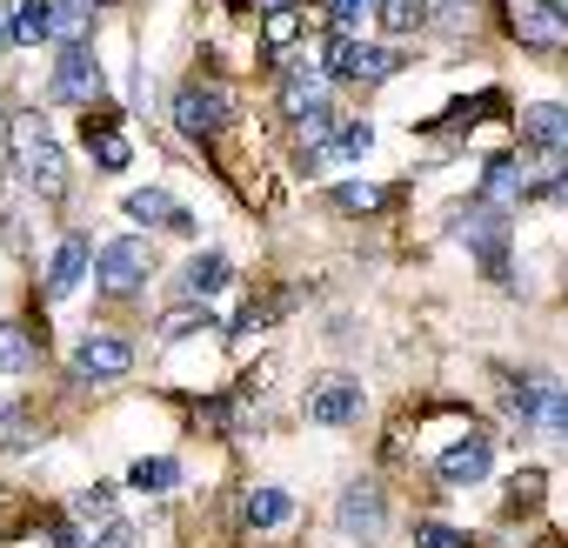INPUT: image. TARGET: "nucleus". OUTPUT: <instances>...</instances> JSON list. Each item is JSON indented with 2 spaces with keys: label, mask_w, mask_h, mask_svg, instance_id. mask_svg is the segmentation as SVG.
Returning <instances> with one entry per match:
<instances>
[{
  "label": "nucleus",
  "mask_w": 568,
  "mask_h": 548,
  "mask_svg": "<svg viewBox=\"0 0 568 548\" xmlns=\"http://www.w3.org/2000/svg\"><path fill=\"white\" fill-rule=\"evenodd\" d=\"M8 148H14L21 181H28L41 201H61V194H68V154H61V141H48V121H41V114H14V121H8Z\"/></svg>",
  "instance_id": "f257e3e1"
},
{
  "label": "nucleus",
  "mask_w": 568,
  "mask_h": 548,
  "mask_svg": "<svg viewBox=\"0 0 568 548\" xmlns=\"http://www.w3.org/2000/svg\"><path fill=\"white\" fill-rule=\"evenodd\" d=\"M501 21L521 48L535 54H568V14L555 8V0H501Z\"/></svg>",
  "instance_id": "f03ea898"
},
{
  "label": "nucleus",
  "mask_w": 568,
  "mask_h": 548,
  "mask_svg": "<svg viewBox=\"0 0 568 548\" xmlns=\"http://www.w3.org/2000/svg\"><path fill=\"white\" fill-rule=\"evenodd\" d=\"M148 274H154V247H148L141 234H121V241H108V247L94 254V282H101L108 295L148 288Z\"/></svg>",
  "instance_id": "7ed1b4c3"
},
{
  "label": "nucleus",
  "mask_w": 568,
  "mask_h": 548,
  "mask_svg": "<svg viewBox=\"0 0 568 548\" xmlns=\"http://www.w3.org/2000/svg\"><path fill=\"white\" fill-rule=\"evenodd\" d=\"M101 54L88 48V41H74V48H61V68H54V81H48V101H61V108H88V101H101Z\"/></svg>",
  "instance_id": "20e7f679"
},
{
  "label": "nucleus",
  "mask_w": 568,
  "mask_h": 548,
  "mask_svg": "<svg viewBox=\"0 0 568 548\" xmlns=\"http://www.w3.org/2000/svg\"><path fill=\"white\" fill-rule=\"evenodd\" d=\"M174 128L187 141H214L221 128H234V101L221 88H181L174 94Z\"/></svg>",
  "instance_id": "39448f33"
},
{
  "label": "nucleus",
  "mask_w": 568,
  "mask_h": 548,
  "mask_svg": "<svg viewBox=\"0 0 568 548\" xmlns=\"http://www.w3.org/2000/svg\"><path fill=\"white\" fill-rule=\"evenodd\" d=\"M362 408H368V395H362L355 375H315V382H308V422L348 428V422H362Z\"/></svg>",
  "instance_id": "423d86ee"
},
{
  "label": "nucleus",
  "mask_w": 568,
  "mask_h": 548,
  "mask_svg": "<svg viewBox=\"0 0 568 548\" xmlns=\"http://www.w3.org/2000/svg\"><path fill=\"white\" fill-rule=\"evenodd\" d=\"M402 74V54L395 48H375V41H328V81H388Z\"/></svg>",
  "instance_id": "0eeeda50"
},
{
  "label": "nucleus",
  "mask_w": 568,
  "mask_h": 548,
  "mask_svg": "<svg viewBox=\"0 0 568 548\" xmlns=\"http://www.w3.org/2000/svg\"><path fill=\"white\" fill-rule=\"evenodd\" d=\"M455 234H462V247H475L488 267H501V247H508V214H501L495 201H468V207H455Z\"/></svg>",
  "instance_id": "6e6552de"
},
{
  "label": "nucleus",
  "mask_w": 568,
  "mask_h": 548,
  "mask_svg": "<svg viewBox=\"0 0 568 548\" xmlns=\"http://www.w3.org/2000/svg\"><path fill=\"white\" fill-rule=\"evenodd\" d=\"M134 368V348L121 342V335H81L74 342V375H88V382H121Z\"/></svg>",
  "instance_id": "1a4fd4ad"
},
{
  "label": "nucleus",
  "mask_w": 568,
  "mask_h": 548,
  "mask_svg": "<svg viewBox=\"0 0 568 548\" xmlns=\"http://www.w3.org/2000/svg\"><path fill=\"white\" fill-rule=\"evenodd\" d=\"M335 521H342V535H362V541H375V535H382V521H388L382 481H348V488H342V508H335Z\"/></svg>",
  "instance_id": "9d476101"
},
{
  "label": "nucleus",
  "mask_w": 568,
  "mask_h": 548,
  "mask_svg": "<svg viewBox=\"0 0 568 548\" xmlns=\"http://www.w3.org/2000/svg\"><path fill=\"white\" fill-rule=\"evenodd\" d=\"M442 481H455V488H468V481H481L488 468H495V442L488 435H462V442H448L442 448Z\"/></svg>",
  "instance_id": "9b49d317"
},
{
  "label": "nucleus",
  "mask_w": 568,
  "mask_h": 548,
  "mask_svg": "<svg viewBox=\"0 0 568 548\" xmlns=\"http://www.w3.org/2000/svg\"><path fill=\"white\" fill-rule=\"evenodd\" d=\"M515 128H521L528 148H541V154H568V108H561V101H528Z\"/></svg>",
  "instance_id": "f8f14e48"
},
{
  "label": "nucleus",
  "mask_w": 568,
  "mask_h": 548,
  "mask_svg": "<svg viewBox=\"0 0 568 548\" xmlns=\"http://www.w3.org/2000/svg\"><path fill=\"white\" fill-rule=\"evenodd\" d=\"M88 267H94V241H88V234H68V241L54 247V261H48V295H54V302L74 295V288L88 282Z\"/></svg>",
  "instance_id": "ddd939ff"
},
{
  "label": "nucleus",
  "mask_w": 568,
  "mask_h": 548,
  "mask_svg": "<svg viewBox=\"0 0 568 548\" xmlns=\"http://www.w3.org/2000/svg\"><path fill=\"white\" fill-rule=\"evenodd\" d=\"M128 214L148 221V227H174V234H187V207H181L174 194H161V187H134V194H128Z\"/></svg>",
  "instance_id": "4468645a"
},
{
  "label": "nucleus",
  "mask_w": 568,
  "mask_h": 548,
  "mask_svg": "<svg viewBox=\"0 0 568 548\" xmlns=\"http://www.w3.org/2000/svg\"><path fill=\"white\" fill-rule=\"evenodd\" d=\"M281 108H288V121H308L315 108H328V88H322V74H308V68L281 74Z\"/></svg>",
  "instance_id": "2eb2a0df"
},
{
  "label": "nucleus",
  "mask_w": 568,
  "mask_h": 548,
  "mask_svg": "<svg viewBox=\"0 0 568 548\" xmlns=\"http://www.w3.org/2000/svg\"><path fill=\"white\" fill-rule=\"evenodd\" d=\"M288 308H295V288H274V295L247 302V308L234 315V328H227V335H234V342H254V335H261L267 322H281V315H288Z\"/></svg>",
  "instance_id": "dca6fc26"
},
{
  "label": "nucleus",
  "mask_w": 568,
  "mask_h": 548,
  "mask_svg": "<svg viewBox=\"0 0 568 548\" xmlns=\"http://www.w3.org/2000/svg\"><path fill=\"white\" fill-rule=\"evenodd\" d=\"M81 141H88V154H94V161H101L108 174H121V168H128V141H121V128H114L108 114H88Z\"/></svg>",
  "instance_id": "f3484780"
},
{
  "label": "nucleus",
  "mask_w": 568,
  "mask_h": 548,
  "mask_svg": "<svg viewBox=\"0 0 568 548\" xmlns=\"http://www.w3.org/2000/svg\"><path fill=\"white\" fill-rule=\"evenodd\" d=\"M375 21L388 34H422L435 28V0H375Z\"/></svg>",
  "instance_id": "a211bd4d"
},
{
  "label": "nucleus",
  "mask_w": 568,
  "mask_h": 548,
  "mask_svg": "<svg viewBox=\"0 0 568 548\" xmlns=\"http://www.w3.org/2000/svg\"><path fill=\"white\" fill-rule=\"evenodd\" d=\"M214 288H227V261L221 254H194L181 267V302H207Z\"/></svg>",
  "instance_id": "6ab92c4d"
},
{
  "label": "nucleus",
  "mask_w": 568,
  "mask_h": 548,
  "mask_svg": "<svg viewBox=\"0 0 568 548\" xmlns=\"http://www.w3.org/2000/svg\"><path fill=\"white\" fill-rule=\"evenodd\" d=\"M241 515H247V528H281V521L295 515V495L288 488H247Z\"/></svg>",
  "instance_id": "aec40b11"
},
{
  "label": "nucleus",
  "mask_w": 568,
  "mask_h": 548,
  "mask_svg": "<svg viewBox=\"0 0 568 548\" xmlns=\"http://www.w3.org/2000/svg\"><path fill=\"white\" fill-rule=\"evenodd\" d=\"M41 41H61V28H54V0H28V8L14 14V48H41Z\"/></svg>",
  "instance_id": "412c9836"
},
{
  "label": "nucleus",
  "mask_w": 568,
  "mask_h": 548,
  "mask_svg": "<svg viewBox=\"0 0 568 548\" xmlns=\"http://www.w3.org/2000/svg\"><path fill=\"white\" fill-rule=\"evenodd\" d=\"M34 362H41L34 335H28L21 322H0V375H28Z\"/></svg>",
  "instance_id": "4be33fe9"
},
{
  "label": "nucleus",
  "mask_w": 568,
  "mask_h": 548,
  "mask_svg": "<svg viewBox=\"0 0 568 548\" xmlns=\"http://www.w3.org/2000/svg\"><path fill=\"white\" fill-rule=\"evenodd\" d=\"M368 148H375V121H342L322 154H328V161H362Z\"/></svg>",
  "instance_id": "5701e85b"
},
{
  "label": "nucleus",
  "mask_w": 568,
  "mask_h": 548,
  "mask_svg": "<svg viewBox=\"0 0 568 548\" xmlns=\"http://www.w3.org/2000/svg\"><path fill=\"white\" fill-rule=\"evenodd\" d=\"M201 328H214L207 302H187V308H168L161 315V342H181V335H201Z\"/></svg>",
  "instance_id": "b1692460"
},
{
  "label": "nucleus",
  "mask_w": 568,
  "mask_h": 548,
  "mask_svg": "<svg viewBox=\"0 0 568 548\" xmlns=\"http://www.w3.org/2000/svg\"><path fill=\"white\" fill-rule=\"evenodd\" d=\"M174 481H181V461H174V455H141V461H134V488H154V495H168Z\"/></svg>",
  "instance_id": "393cba45"
},
{
  "label": "nucleus",
  "mask_w": 568,
  "mask_h": 548,
  "mask_svg": "<svg viewBox=\"0 0 568 548\" xmlns=\"http://www.w3.org/2000/svg\"><path fill=\"white\" fill-rule=\"evenodd\" d=\"M94 8H101V0H54V28H61V41H68V48H74V41L88 34Z\"/></svg>",
  "instance_id": "a878e982"
},
{
  "label": "nucleus",
  "mask_w": 568,
  "mask_h": 548,
  "mask_svg": "<svg viewBox=\"0 0 568 548\" xmlns=\"http://www.w3.org/2000/svg\"><path fill=\"white\" fill-rule=\"evenodd\" d=\"M508 194H521V161L515 154H501V161H488V187H481V201H508Z\"/></svg>",
  "instance_id": "bb28decb"
},
{
  "label": "nucleus",
  "mask_w": 568,
  "mask_h": 548,
  "mask_svg": "<svg viewBox=\"0 0 568 548\" xmlns=\"http://www.w3.org/2000/svg\"><path fill=\"white\" fill-rule=\"evenodd\" d=\"M382 201H388V194H382L375 181H342V187H335V207H342V214H375Z\"/></svg>",
  "instance_id": "cd10ccee"
},
{
  "label": "nucleus",
  "mask_w": 568,
  "mask_h": 548,
  "mask_svg": "<svg viewBox=\"0 0 568 548\" xmlns=\"http://www.w3.org/2000/svg\"><path fill=\"white\" fill-rule=\"evenodd\" d=\"M362 14H375V0H328V28H335V41H355Z\"/></svg>",
  "instance_id": "c85d7f7f"
},
{
  "label": "nucleus",
  "mask_w": 568,
  "mask_h": 548,
  "mask_svg": "<svg viewBox=\"0 0 568 548\" xmlns=\"http://www.w3.org/2000/svg\"><path fill=\"white\" fill-rule=\"evenodd\" d=\"M74 515L108 528V515H114V488H88V495H74Z\"/></svg>",
  "instance_id": "c756f323"
},
{
  "label": "nucleus",
  "mask_w": 568,
  "mask_h": 548,
  "mask_svg": "<svg viewBox=\"0 0 568 548\" xmlns=\"http://www.w3.org/2000/svg\"><path fill=\"white\" fill-rule=\"evenodd\" d=\"M415 548H468V535H455V528H442V521H422V528H415Z\"/></svg>",
  "instance_id": "7c9ffc66"
},
{
  "label": "nucleus",
  "mask_w": 568,
  "mask_h": 548,
  "mask_svg": "<svg viewBox=\"0 0 568 548\" xmlns=\"http://www.w3.org/2000/svg\"><path fill=\"white\" fill-rule=\"evenodd\" d=\"M281 41H295V14H288V8L267 14V48H281Z\"/></svg>",
  "instance_id": "2f4dec72"
},
{
  "label": "nucleus",
  "mask_w": 568,
  "mask_h": 548,
  "mask_svg": "<svg viewBox=\"0 0 568 548\" xmlns=\"http://www.w3.org/2000/svg\"><path fill=\"white\" fill-rule=\"evenodd\" d=\"M535 495H541V475H515L508 501H515V508H535Z\"/></svg>",
  "instance_id": "473e14b6"
},
{
  "label": "nucleus",
  "mask_w": 568,
  "mask_h": 548,
  "mask_svg": "<svg viewBox=\"0 0 568 548\" xmlns=\"http://www.w3.org/2000/svg\"><path fill=\"white\" fill-rule=\"evenodd\" d=\"M88 548H134V535H128L121 521H108V528H101V541H88Z\"/></svg>",
  "instance_id": "72a5a7b5"
},
{
  "label": "nucleus",
  "mask_w": 568,
  "mask_h": 548,
  "mask_svg": "<svg viewBox=\"0 0 568 548\" xmlns=\"http://www.w3.org/2000/svg\"><path fill=\"white\" fill-rule=\"evenodd\" d=\"M14 41V21H8V8H0V48H8Z\"/></svg>",
  "instance_id": "f704fd0d"
},
{
  "label": "nucleus",
  "mask_w": 568,
  "mask_h": 548,
  "mask_svg": "<svg viewBox=\"0 0 568 548\" xmlns=\"http://www.w3.org/2000/svg\"><path fill=\"white\" fill-rule=\"evenodd\" d=\"M555 8H561V14H568V0H555Z\"/></svg>",
  "instance_id": "c9c22d12"
},
{
  "label": "nucleus",
  "mask_w": 568,
  "mask_h": 548,
  "mask_svg": "<svg viewBox=\"0 0 568 548\" xmlns=\"http://www.w3.org/2000/svg\"><path fill=\"white\" fill-rule=\"evenodd\" d=\"M0 181H8V174H0Z\"/></svg>",
  "instance_id": "e433bc0d"
},
{
  "label": "nucleus",
  "mask_w": 568,
  "mask_h": 548,
  "mask_svg": "<svg viewBox=\"0 0 568 548\" xmlns=\"http://www.w3.org/2000/svg\"><path fill=\"white\" fill-rule=\"evenodd\" d=\"M101 8H108V0H101Z\"/></svg>",
  "instance_id": "4c0bfd02"
}]
</instances>
